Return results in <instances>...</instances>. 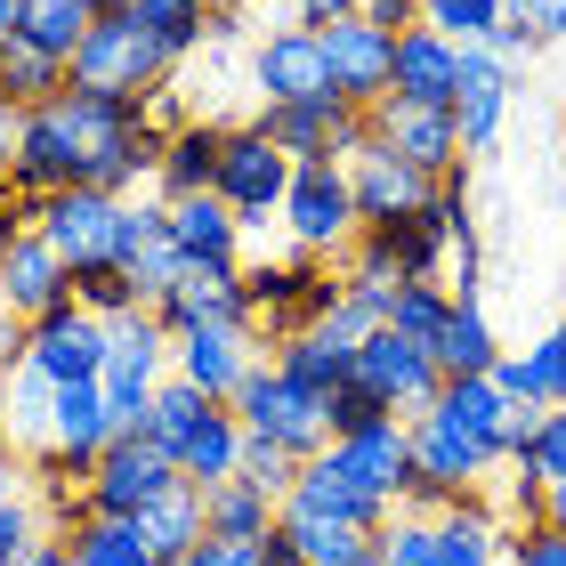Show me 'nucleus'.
<instances>
[{
  "mask_svg": "<svg viewBox=\"0 0 566 566\" xmlns=\"http://www.w3.org/2000/svg\"><path fill=\"white\" fill-rule=\"evenodd\" d=\"M170 82H178V57L130 9H106L90 24V41L73 49V90H106V97H130V106H154Z\"/></svg>",
  "mask_w": 566,
  "mask_h": 566,
  "instance_id": "1",
  "label": "nucleus"
},
{
  "mask_svg": "<svg viewBox=\"0 0 566 566\" xmlns=\"http://www.w3.org/2000/svg\"><path fill=\"white\" fill-rule=\"evenodd\" d=\"M283 251H307V260H332L340 268L356 235H365V219H356V187H348V163H300L292 187H283Z\"/></svg>",
  "mask_w": 566,
  "mask_h": 566,
  "instance_id": "2",
  "label": "nucleus"
},
{
  "mask_svg": "<svg viewBox=\"0 0 566 566\" xmlns=\"http://www.w3.org/2000/svg\"><path fill=\"white\" fill-rule=\"evenodd\" d=\"M235 413H243V429L260 437V446L292 453V461H307V453H324V446H332V397H324V389H307V380H292V373L275 365V356L235 389Z\"/></svg>",
  "mask_w": 566,
  "mask_h": 566,
  "instance_id": "3",
  "label": "nucleus"
},
{
  "mask_svg": "<svg viewBox=\"0 0 566 566\" xmlns=\"http://www.w3.org/2000/svg\"><path fill=\"white\" fill-rule=\"evenodd\" d=\"M292 154H283L268 138V122L251 114V122H227V146H219V178H211V195L235 211L243 227H268L283 211V187H292Z\"/></svg>",
  "mask_w": 566,
  "mask_h": 566,
  "instance_id": "4",
  "label": "nucleus"
},
{
  "mask_svg": "<svg viewBox=\"0 0 566 566\" xmlns=\"http://www.w3.org/2000/svg\"><path fill=\"white\" fill-rule=\"evenodd\" d=\"M122 211H130V195H106V187H57L33 202V227L49 243H57V260L73 268V283L114 268L122 251Z\"/></svg>",
  "mask_w": 566,
  "mask_h": 566,
  "instance_id": "5",
  "label": "nucleus"
},
{
  "mask_svg": "<svg viewBox=\"0 0 566 566\" xmlns=\"http://www.w3.org/2000/svg\"><path fill=\"white\" fill-rule=\"evenodd\" d=\"M163 380H170V324L154 316V307H138V316H122V324H114V340H106V373H97V389H106L122 437H138V429H146V405H154V389H163Z\"/></svg>",
  "mask_w": 566,
  "mask_h": 566,
  "instance_id": "6",
  "label": "nucleus"
},
{
  "mask_svg": "<svg viewBox=\"0 0 566 566\" xmlns=\"http://www.w3.org/2000/svg\"><path fill=\"white\" fill-rule=\"evenodd\" d=\"M9 187L24 202H41V195H57V187H90V138H82V114H73V90L24 114Z\"/></svg>",
  "mask_w": 566,
  "mask_h": 566,
  "instance_id": "7",
  "label": "nucleus"
},
{
  "mask_svg": "<svg viewBox=\"0 0 566 566\" xmlns=\"http://www.w3.org/2000/svg\"><path fill=\"white\" fill-rule=\"evenodd\" d=\"M122 437L114 421V405L97 380H65L57 389V421H49V453L33 461V478L41 485H90V470L106 461V446Z\"/></svg>",
  "mask_w": 566,
  "mask_h": 566,
  "instance_id": "8",
  "label": "nucleus"
},
{
  "mask_svg": "<svg viewBox=\"0 0 566 566\" xmlns=\"http://www.w3.org/2000/svg\"><path fill=\"white\" fill-rule=\"evenodd\" d=\"M348 389H365L380 413H397V421H413L437 405V389H446V373H437V356L421 340H405V332L380 324L365 348H356V373H348Z\"/></svg>",
  "mask_w": 566,
  "mask_h": 566,
  "instance_id": "9",
  "label": "nucleus"
},
{
  "mask_svg": "<svg viewBox=\"0 0 566 566\" xmlns=\"http://www.w3.org/2000/svg\"><path fill=\"white\" fill-rule=\"evenodd\" d=\"M170 485H187V478H178V461L138 429V437H114L106 461L90 470V485H73V502H82V510H106V518H138V510H154Z\"/></svg>",
  "mask_w": 566,
  "mask_h": 566,
  "instance_id": "10",
  "label": "nucleus"
},
{
  "mask_svg": "<svg viewBox=\"0 0 566 566\" xmlns=\"http://www.w3.org/2000/svg\"><path fill=\"white\" fill-rule=\"evenodd\" d=\"M373 122V146H389L397 163H413L429 178H453V170H470V154H461V122L453 106H421V97H380V106H365Z\"/></svg>",
  "mask_w": 566,
  "mask_h": 566,
  "instance_id": "11",
  "label": "nucleus"
},
{
  "mask_svg": "<svg viewBox=\"0 0 566 566\" xmlns=\"http://www.w3.org/2000/svg\"><path fill=\"white\" fill-rule=\"evenodd\" d=\"M260 365H268V340L251 324H187V332H170V373L195 380V389L219 397V405H235V389Z\"/></svg>",
  "mask_w": 566,
  "mask_h": 566,
  "instance_id": "12",
  "label": "nucleus"
},
{
  "mask_svg": "<svg viewBox=\"0 0 566 566\" xmlns=\"http://www.w3.org/2000/svg\"><path fill=\"white\" fill-rule=\"evenodd\" d=\"M316 41H324L332 90H340L348 106H380V97H389V82H397V33H389V24H373L365 9H348V17L316 24Z\"/></svg>",
  "mask_w": 566,
  "mask_h": 566,
  "instance_id": "13",
  "label": "nucleus"
},
{
  "mask_svg": "<svg viewBox=\"0 0 566 566\" xmlns=\"http://www.w3.org/2000/svg\"><path fill=\"white\" fill-rule=\"evenodd\" d=\"M251 97L260 106H307V97H340L324 65L316 24H275V33L251 41Z\"/></svg>",
  "mask_w": 566,
  "mask_h": 566,
  "instance_id": "14",
  "label": "nucleus"
},
{
  "mask_svg": "<svg viewBox=\"0 0 566 566\" xmlns=\"http://www.w3.org/2000/svg\"><path fill=\"white\" fill-rule=\"evenodd\" d=\"M106 340H114V324L90 316L82 300H65V307H49V316L24 324V365L49 373L57 389H65V380H97V373H106Z\"/></svg>",
  "mask_w": 566,
  "mask_h": 566,
  "instance_id": "15",
  "label": "nucleus"
},
{
  "mask_svg": "<svg viewBox=\"0 0 566 566\" xmlns=\"http://www.w3.org/2000/svg\"><path fill=\"white\" fill-rule=\"evenodd\" d=\"M283 518H324V526H356V534H380L397 518V502H380V494H365L340 461H332V446L324 453H307L300 461V478H292V494H283Z\"/></svg>",
  "mask_w": 566,
  "mask_h": 566,
  "instance_id": "16",
  "label": "nucleus"
},
{
  "mask_svg": "<svg viewBox=\"0 0 566 566\" xmlns=\"http://www.w3.org/2000/svg\"><path fill=\"white\" fill-rule=\"evenodd\" d=\"M332 461H340L365 494L397 502V510H405V494H413V429H405L397 413H380V421H365V429L332 437Z\"/></svg>",
  "mask_w": 566,
  "mask_h": 566,
  "instance_id": "17",
  "label": "nucleus"
},
{
  "mask_svg": "<svg viewBox=\"0 0 566 566\" xmlns=\"http://www.w3.org/2000/svg\"><path fill=\"white\" fill-rule=\"evenodd\" d=\"M114 268L146 292V307H163V300H170V283L187 275V260H178V243H170V202H163V195H130Z\"/></svg>",
  "mask_w": 566,
  "mask_h": 566,
  "instance_id": "18",
  "label": "nucleus"
},
{
  "mask_svg": "<svg viewBox=\"0 0 566 566\" xmlns=\"http://www.w3.org/2000/svg\"><path fill=\"white\" fill-rule=\"evenodd\" d=\"M0 300H9L24 324L73 300V268L57 260V243H49L41 227H9V243H0Z\"/></svg>",
  "mask_w": 566,
  "mask_h": 566,
  "instance_id": "19",
  "label": "nucleus"
},
{
  "mask_svg": "<svg viewBox=\"0 0 566 566\" xmlns=\"http://www.w3.org/2000/svg\"><path fill=\"white\" fill-rule=\"evenodd\" d=\"M348 187H356V219L365 227H397V219H413L437 202V178L413 170V163H397L389 146H365L348 163Z\"/></svg>",
  "mask_w": 566,
  "mask_h": 566,
  "instance_id": "20",
  "label": "nucleus"
},
{
  "mask_svg": "<svg viewBox=\"0 0 566 566\" xmlns=\"http://www.w3.org/2000/svg\"><path fill=\"white\" fill-rule=\"evenodd\" d=\"M510 97H518V73L494 65L485 49H461V90H453V122H461V154H494Z\"/></svg>",
  "mask_w": 566,
  "mask_h": 566,
  "instance_id": "21",
  "label": "nucleus"
},
{
  "mask_svg": "<svg viewBox=\"0 0 566 566\" xmlns=\"http://www.w3.org/2000/svg\"><path fill=\"white\" fill-rule=\"evenodd\" d=\"M510 510H494V494H461L437 510V566H510Z\"/></svg>",
  "mask_w": 566,
  "mask_h": 566,
  "instance_id": "22",
  "label": "nucleus"
},
{
  "mask_svg": "<svg viewBox=\"0 0 566 566\" xmlns=\"http://www.w3.org/2000/svg\"><path fill=\"white\" fill-rule=\"evenodd\" d=\"M251 227L227 211L219 195H178L170 202V243H178V260L187 268H243L251 251H243Z\"/></svg>",
  "mask_w": 566,
  "mask_h": 566,
  "instance_id": "23",
  "label": "nucleus"
},
{
  "mask_svg": "<svg viewBox=\"0 0 566 566\" xmlns=\"http://www.w3.org/2000/svg\"><path fill=\"white\" fill-rule=\"evenodd\" d=\"M437 421H453L461 437H478L494 461H510V421H518V397L502 389L494 373H470V380H446L437 389V405H429Z\"/></svg>",
  "mask_w": 566,
  "mask_h": 566,
  "instance_id": "24",
  "label": "nucleus"
},
{
  "mask_svg": "<svg viewBox=\"0 0 566 566\" xmlns=\"http://www.w3.org/2000/svg\"><path fill=\"white\" fill-rule=\"evenodd\" d=\"M397 97H421V106H453L461 90V41H446L437 24H405L397 33Z\"/></svg>",
  "mask_w": 566,
  "mask_h": 566,
  "instance_id": "25",
  "label": "nucleus"
},
{
  "mask_svg": "<svg viewBox=\"0 0 566 566\" xmlns=\"http://www.w3.org/2000/svg\"><path fill=\"white\" fill-rule=\"evenodd\" d=\"M49 421H57V380L33 373V365H9L0 373V446L41 461L49 453Z\"/></svg>",
  "mask_w": 566,
  "mask_h": 566,
  "instance_id": "26",
  "label": "nucleus"
},
{
  "mask_svg": "<svg viewBox=\"0 0 566 566\" xmlns=\"http://www.w3.org/2000/svg\"><path fill=\"white\" fill-rule=\"evenodd\" d=\"M170 332L187 324H251V300H243V268H187L170 283V300L154 307Z\"/></svg>",
  "mask_w": 566,
  "mask_h": 566,
  "instance_id": "27",
  "label": "nucleus"
},
{
  "mask_svg": "<svg viewBox=\"0 0 566 566\" xmlns=\"http://www.w3.org/2000/svg\"><path fill=\"white\" fill-rule=\"evenodd\" d=\"M219 146H227V122L219 114H187L163 146V170H154V195L178 202V195H211L219 178Z\"/></svg>",
  "mask_w": 566,
  "mask_h": 566,
  "instance_id": "28",
  "label": "nucleus"
},
{
  "mask_svg": "<svg viewBox=\"0 0 566 566\" xmlns=\"http://www.w3.org/2000/svg\"><path fill=\"white\" fill-rule=\"evenodd\" d=\"M243 446H251L243 413H235V405H211L202 429L178 446V478H187V485H227V478H243Z\"/></svg>",
  "mask_w": 566,
  "mask_h": 566,
  "instance_id": "29",
  "label": "nucleus"
},
{
  "mask_svg": "<svg viewBox=\"0 0 566 566\" xmlns=\"http://www.w3.org/2000/svg\"><path fill=\"white\" fill-rule=\"evenodd\" d=\"M494 380L518 405H566V324H551L543 340H526V348H502Z\"/></svg>",
  "mask_w": 566,
  "mask_h": 566,
  "instance_id": "30",
  "label": "nucleus"
},
{
  "mask_svg": "<svg viewBox=\"0 0 566 566\" xmlns=\"http://www.w3.org/2000/svg\"><path fill=\"white\" fill-rule=\"evenodd\" d=\"M437 373L446 380H470V373H494L502 365V332H494V316H485V300H453V316H446V332H437Z\"/></svg>",
  "mask_w": 566,
  "mask_h": 566,
  "instance_id": "31",
  "label": "nucleus"
},
{
  "mask_svg": "<svg viewBox=\"0 0 566 566\" xmlns=\"http://www.w3.org/2000/svg\"><path fill=\"white\" fill-rule=\"evenodd\" d=\"M202 518H211L219 543H268L283 502L268 494V485H251V478H227V485H202Z\"/></svg>",
  "mask_w": 566,
  "mask_h": 566,
  "instance_id": "32",
  "label": "nucleus"
},
{
  "mask_svg": "<svg viewBox=\"0 0 566 566\" xmlns=\"http://www.w3.org/2000/svg\"><path fill=\"white\" fill-rule=\"evenodd\" d=\"M65 90H73L65 57H49V49H33V41H0V97H9L17 114H33V106H49V97H65Z\"/></svg>",
  "mask_w": 566,
  "mask_h": 566,
  "instance_id": "33",
  "label": "nucleus"
},
{
  "mask_svg": "<svg viewBox=\"0 0 566 566\" xmlns=\"http://www.w3.org/2000/svg\"><path fill=\"white\" fill-rule=\"evenodd\" d=\"M292 380H307V389H348V373H356V348H340L332 332H316V324H300V332H283V340L268 348Z\"/></svg>",
  "mask_w": 566,
  "mask_h": 566,
  "instance_id": "34",
  "label": "nucleus"
},
{
  "mask_svg": "<svg viewBox=\"0 0 566 566\" xmlns=\"http://www.w3.org/2000/svg\"><path fill=\"white\" fill-rule=\"evenodd\" d=\"M97 17H106L97 0H24V9H17V41H33V49H49V57L73 65V49L90 41Z\"/></svg>",
  "mask_w": 566,
  "mask_h": 566,
  "instance_id": "35",
  "label": "nucleus"
},
{
  "mask_svg": "<svg viewBox=\"0 0 566 566\" xmlns=\"http://www.w3.org/2000/svg\"><path fill=\"white\" fill-rule=\"evenodd\" d=\"M130 17H138L146 33H154V41L170 49L178 65H187L195 49H211V41H227V24H219L211 9H202V0H130Z\"/></svg>",
  "mask_w": 566,
  "mask_h": 566,
  "instance_id": "36",
  "label": "nucleus"
},
{
  "mask_svg": "<svg viewBox=\"0 0 566 566\" xmlns=\"http://www.w3.org/2000/svg\"><path fill=\"white\" fill-rule=\"evenodd\" d=\"M138 526H146V543H154V558H187L202 534H211V518H202V485H170L154 510H138Z\"/></svg>",
  "mask_w": 566,
  "mask_h": 566,
  "instance_id": "37",
  "label": "nucleus"
},
{
  "mask_svg": "<svg viewBox=\"0 0 566 566\" xmlns=\"http://www.w3.org/2000/svg\"><path fill=\"white\" fill-rule=\"evenodd\" d=\"M211 405H219V397H202L195 380H178V373H170L163 389H154V405H146V437L178 461V446H187V437L202 429V413H211Z\"/></svg>",
  "mask_w": 566,
  "mask_h": 566,
  "instance_id": "38",
  "label": "nucleus"
},
{
  "mask_svg": "<svg viewBox=\"0 0 566 566\" xmlns=\"http://www.w3.org/2000/svg\"><path fill=\"white\" fill-rule=\"evenodd\" d=\"M283 534L307 551V566H380V543L356 526H324V518H283Z\"/></svg>",
  "mask_w": 566,
  "mask_h": 566,
  "instance_id": "39",
  "label": "nucleus"
},
{
  "mask_svg": "<svg viewBox=\"0 0 566 566\" xmlns=\"http://www.w3.org/2000/svg\"><path fill=\"white\" fill-rule=\"evenodd\" d=\"M446 316H453L446 283H397V292H389V332H405V340H421V348H437Z\"/></svg>",
  "mask_w": 566,
  "mask_h": 566,
  "instance_id": "40",
  "label": "nucleus"
},
{
  "mask_svg": "<svg viewBox=\"0 0 566 566\" xmlns=\"http://www.w3.org/2000/svg\"><path fill=\"white\" fill-rule=\"evenodd\" d=\"M421 24H437L446 41H461V49H485L502 33V0H421Z\"/></svg>",
  "mask_w": 566,
  "mask_h": 566,
  "instance_id": "41",
  "label": "nucleus"
},
{
  "mask_svg": "<svg viewBox=\"0 0 566 566\" xmlns=\"http://www.w3.org/2000/svg\"><path fill=\"white\" fill-rule=\"evenodd\" d=\"M49 534H57V518H49V494H17L0 502V566H24Z\"/></svg>",
  "mask_w": 566,
  "mask_h": 566,
  "instance_id": "42",
  "label": "nucleus"
},
{
  "mask_svg": "<svg viewBox=\"0 0 566 566\" xmlns=\"http://www.w3.org/2000/svg\"><path fill=\"white\" fill-rule=\"evenodd\" d=\"M373 543H380V566H437V518H421V510H397Z\"/></svg>",
  "mask_w": 566,
  "mask_h": 566,
  "instance_id": "43",
  "label": "nucleus"
},
{
  "mask_svg": "<svg viewBox=\"0 0 566 566\" xmlns=\"http://www.w3.org/2000/svg\"><path fill=\"white\" fill-rule=\"evenodd\" d=\"M73 300H82L90 316H106V324H122V316H138V307H146V292H138V283L122 275V268H97V275H82V283H73Z\"/></svg>",
  "mask_w": 566,
  "mask_h": 566,
  "instance_id": "44",
  "label": "nucleus"
},
{
  "mask_svg": "<svg viewBox=\"0 0 566 566\" xmlns=\"http://www.w3.org/2000/svg\"><path fill=\"white\" fill-rule=\"evenodd\" d=\"M243 478H251V485H268V494L283 502V494H292V478H300V461H292V453H275V446H260V437H251V446H243Z\"/></svg>",
  "mask_w": 566,
  "mask_h": 566,
  "instance_id": "45",
  "label": "nucleus"
},
{
  "mask_svg": "<svg viewBox=\"0 0 566 566\" xmlns=\"http://www.w3.org/2000/svg\"><path fill=\"white\" fill-rule=\"evenodd\" d=\"M502 17L518 24V33H534V41H566V0H502Z\"/></svg>",
  "mask_w": 566,
  "mask_h": 566,
  "instance_id": "46",
  "label": "nucleus"
},
{
  "mask_svg": "<svg viewBox=\"0 0 566 566\" xmlns=\"http://www.w3.org/2000/svg\"><path fill=\"white\" fill-rule=\"evenodd\" d=\"M510 566H566V534L543 526V518L518 526V534H510Z\"/></svg>",
  "mask_w": 566,
  "mask_h": 566,
  "instance_id": "47",
  "label": "nucleus"
},
{
  "mask_svg": "<svg viewBox=\"0 0 566 566\" xmlns=\"http://www.w3.org/2000/svg\"><path fill=\"white\" fill-rule=\"evenodd\" d=\"M170 566H260V543H219V534H202V543L187 558H170Z\"/></svg>",
  "mask_w": 566,
  "mask_h": 566,
  "instance_id": "48",
  "label": "nucleus"
},
{
  "mask_svg": "<svg viewBox=\"0 0 566 566\" xmlns=\"http://www.w3.org/2000/svg\"><path fill=\"white\" fill-rule=\"evenodd\" d=\"M485 57H494V65H510V73H526L534 57H543V41H534V33H518V24H502V33L485 41Z\"/></svg>",
  "mask_w": 566,
  "mask_h": 566,
  "instance_id": "49",
  "label": "nucleus"
},
{
  "mask_svg": "<svg viewBox=\"0 0 566 566\" xmlns=\"http://www.w3.org/2000/svg\"><path fill=\"white\" fill-rule=\"evenodd\" d=\"M365 421H380V405L365 389H332V437H348V429H365Z\"/></svg>",
  "mask_w": 566,
  "mask_h": 566,
  "instance_id": "50",
  "label": "nucleus"
},
{
  "mask_svg": "<svg viewBox=\"0 0 566 566\" xmlns=\"http://www.w3.org/2000/svg\"><path fill=\"white\" fill-rule=\"evenodd\" d=\"M17 130H24V114L0 97V195H9V170H17Z\"/></svg>",
  "mask_w": 566,
  "mask_h": 566,
  "instance_id": "51",
  "label": "nucleus"
},
{
  "mask_svg": "<svg viewBox=\"0 0 566 566\" xmlns=\"http://www.w3.org/2000/svg\"><path fill=\"white\" fill-rule=\"evenodd\" d=\"M9 365H24V316L0 300V373H9Z\"/></svg>",
  "mask_w": 566,
  "mask_h": 566,
  "instance_id": "52",
  "label": "nucleus"
},
{
  "mask_svg": "<svg viewBox=\"0 0 566 566\" xmlns=\"http://www.w3.org/2000/svg\"><path fill=\"white\" fill-rule=\"evenodd\" d=\"M260 566H307V551L292 543V534H283V518H275V534L260 543Z\"/></svg>",
  "mask_w": 566,
  "mask_h": 566,
  "instance_id": "53",
  "label": "nucleus"
},
{
  "mask_svg": "<svg viewBox=\"0 0 566 566\" xmlns=\"http://www.w3.org/2000/svg\"><path fill=\"white\" fill-rule=\"evenodd\" d=\"M9 227H33V202H24L17 187H9V195H0V243H9Z\"/></svg>",
  "mask_w": 566,
  "mask_h": 566,
  "instance_id": "54",
  "label": "nucleus"
},
{
  "mask_svg": "<svg viewBox=\"0 0 566 566\" xmlns=\"http://www.w3.org/2000/svg\"><path fill=\"white\" fill-rule=\"evenodd\" d=\"M292 9H300V24H332V17H348L356 0H292Z\"/></svg>",
  "mask_w": 566,
  "mask_h": 566,
  "instance_id": "55",
  "label": "nucleus"
},
{
  "mask_svg": "<svg viewBox=\"0 0 566 566\" xmlns=\"http://www.w3.org/2000/svg\"><path fill=\"white\" fill-rule=\"evenodd\" d=\"M24 566H82V558H73V551H65V534H49V543H41L33 558H24Z\"/></svg>",
  "mask_w": 566,
  "mask_h": 566,
  "instance_id": "56",
  "label": "nucleus"
},
{
  "mask_svg": "<svg viewBox=\"0 0 566 566\" xmlns=\"http://www.w3.org/2000/svg\"><path fill=\"white\" fill-rule=\"evenodd\" d=\"M543 526H558V534H566V485H551V494H543Z\"/></svg>",
  "mask_w": 566,
  "mask_h": 566,
  "instance_id": "57",
  "label": "nucleus"
},
{
  "mask_svg": "<svg viewBox=\"0 0 566 566\" xmlns=\"http://www.w3.org/2000/svg\"><path fill=\"white\" fill-rule=\"evenodd\" d=\"M17 9L24 0H0V41H17Z\"/></svg>",
  "mask_w": 566,
  "mask_h": 566,
  "instance_id": "58",
  "label": "nucleus"
},
{
  "mask_svg": "<svg viewBox=\"0 0 566 566\" xmlns=\"http://www.w3.org/2000/svg\"><path fill=\"white\" fill-rule=\"evenodd\" d=\"M202 9H211L219 24H235V17H243V0H202Z\"/></svg>",
  "mask_w": 566,
  "mask_h": 566,
  "instance_id": "59",
  "label": "nucleus"
},
{
  "mask_svg": "<svg viewBox=\"0 0 566 566\" xmlns=\"http://www.w3.org/2000/svg\"><path fill=\"white\" fill-rule=\"evenodd\" d=\"M97 9H130V0H97Z\"/></svg>",
  "mask_w": 566,
  "mask_h": 566,
  "instance_id": "60",
  "label": "nucleus"
},
{
  "mask_svg": "<svg viewBox=\"0 0 566 566\" xmlns=\"http://www.w3.org/2000/svg\"><path fill=\"white\" fill-rule=\"evenodd\" d=\"M558 163H566V130H558Z\"/></svg>",
  "mask_w": 566,
  "mask_h": 566,
  "instance_id": "61",
  "label": "nucleus"
},
{
  "mask_svg": "<svg viewBox=\"0 0 566 566\" xmlns=\"http://www.w3.org/2000/svg\"><path fill=\"white\" fill-rule=\"evenodd\" d=\"M356 9H365V0H356Z\"/></svg>",
  "mask_w": 566,
  "mask_h": 566,
  "instance_id": "62",
  "label": "nucleus"
}]
</instances>
